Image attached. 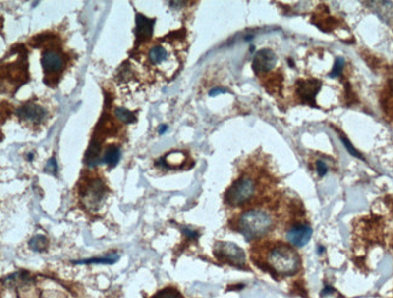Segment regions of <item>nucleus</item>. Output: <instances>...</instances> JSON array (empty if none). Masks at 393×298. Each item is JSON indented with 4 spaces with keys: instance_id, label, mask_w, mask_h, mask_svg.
<instances>
[{
    "instance_id": "obj_7",
    "label": "nucleus",
    "mask_w": 393,
    "mask_h": 298,
    "mask_svg": "<svg viewBox=\"0 0 393 298\" xmlns=\"http://www.w3.org/2000/svg\"><path fill=\"white\" fill-rule=\"evenodd\" d=\"M17 116L21 121L28 125L43 124L46 117V110L37 103L28 102L21 105L17 110Z\"/></svg>"
},
{
    "instance_id": "obj_3",
    "label": "nucleus",
    "mask_w": 393,
    "mask_h": 298,
    "mask_svg": "<svg viewBox=\"0 0 393 298\" xmlns=\"http://www.w3.org/2000/svg\"><path fill=\"white\" fill-rule=\"evenodd\" d=\"M257 193V181L249 175H243L230 186L225 193V203L231 207L243 206Z\"/></svg>"
},
{
    "instance_id": "obj_15",
    "label": "nucleus",
    "mask_w": 393,
    "mask_h": 298,
    "mask_svg": "<svg viewBox=\"0 0 393 298\" xmlns=\"http://www.w3.org/2000/svg\"><path fill=\"white\" fill-rule=\"evenodd\" d=\"M119 259V255H112L108 257H103V258H90V259H84V261H78L75 262L76 264H87V263H103V264H112L114 262H116Z\"/></svg>"
},
{
    "instance_id": "obj_8",
    "label": "nucleus",
    "mask_w": 393,
    "mask_h": 298,
    "mask_svg": "<svg viewBox=\"0 0 393 298\" xmlns=\"http://www.w3.org/2000/svg\"><path fill=\"white\" fill-rule=\"evenodd\" d=\"M277 64V57L275 54V52L270 50V48H263V50L258 51L255 53L254 58H253L252 67L255 74L260 75V74H266L271 72Z\"/></svg>"
},
{
    "instance_id": "obj_19",
    "label": "nucleus",
    "mask_w": 393,
    "mask_h": 298,
    "mask_svg": "<svg viewBox=\"0 0 393 298\" xmlns=\"http://www.w3.org/2000/svg\"><path fill=\"white\" fill-rule=\"evenodd\" d=\"M341 141H342V143H343V145H345V147H346V149H347V150H348V152H350V154H351V155H353V156H354V157H358V158H363V157H362V156H361V155H359V154H358V151H357V150H356V149H354V147L352 146V145H351V143H350V141H348V140H347V139H346V138H343V136H341Z\"/></svg>"
},
{
    "instance_id": "obj_22",
    "label": "nucleus",
    "mask_w": 393,
    "mask_h": 298,
    "mask_svg": "<svg viewBox=\"0 0 393 298\" xmlns=\"http://www.w3.org/2000/svg\"><path fill=\"white\" fill-rule=\"evenodd\" d=\"M166 129H167V127H162V128H161V129H160V134H162V133H164V132H165V130H166Z\"/></svg>"
},
{
    "instance_id": "obj_4",
    "label": "nucleus",
    "mask_w": 393,
    "mask_h": 298,
    "mask_svg": "<svg viewBox=\"0 0 393 298\" xmlns=\"http://www.w3.org/2000/svg\"><path fill=\"white\" fill-rule=\"evenodd\" d=\"M147 58L151 67L159 70L162 69V72H166V70L172 72V69L177 67V62H175L172 48L165 43H156V45L151 46L148 50Z\"/></svg>"
},
{
    "instance_id": "obj_13",
    "label": "nucleus",
    "mask_w": 393,
    "mask_h": 298,
    "mask_svg": "<svg viewBox=\"0 0 393 298\" xmlns=\"http://www.w3.org/2000/svg\"><path fill=\"white\" fill-rule=\"evenodd\" d=\"M120 158H121L120 147L112 145V146H109L108 149L104 151L103 157H102V162L106 163V165L109 167H115L117 163H119Z\"/></svg>"
},
{
    "instance_id": "obj_6",
    "label": "nucleus",
    "mask_w": 393,
    "mask_h": 298,
    "mask_svg": "<svg viewBox=\"0 0 393 298\" xmlns=\"http://www.w3.org/2000/svg\"><path fill=\"white\" fill-rule=\"evenodd\" d=\"M106 185L101 179H93L87 184H84L80 195L85 208L96 210L106 198Z\"/></svg>"
},
{
    "instance_id": "obj_21",
    "label": "nucleus",
    "mask_w": 393,
    "mask_h": 298,
    "mask_svg": "<svg viewBox=\"0 0 393 298\" xmlns=\"http://www.w3.org/2000/svg\"><path fill=\"white\" fill-rule=\"evenodd\" d=\"M327 170H328V168H327L326 163H323L322 161H318V162H317V171L320 173L321 176H323V175L327 173Z\"/></svg>"
},
{
    "instance_id": "obj_20",
    "label": "nucleus",
    "mask_w": 393,
    "mask_h": 298,
    "mask_svg": "<svg viewBox=\"0 0 393 298\" xmlns=\"http://www.w3.org/2000/svg\"><path fill=\"white\" fill-rule=\"evenodd\" d=\"M45 169H46V171H49V173H51V174L56 173V171H57V165H56V160H55L54 157L50 158V160L48 161Z\"/></svg>"
},
{
    "instance_id": "obj_10",
    "label": "nucleus",
    "mask_w": 393,
    "mask_h": 298,
    "mask_svg": "<svg viewBox=\"0 0 393 298\" xmlns=\"http://www.w3.org/2000/svg\"><path fill=\"white\" fill-rule=\"evenodd\" d=\"M312 237V229L311 227L307 225H294L290 227L287 231L285 238H287L288 243L293 247L301 248L304 245H306L309 243V240Z\"/></svg>"
},
{
    "instance_id": "obj_5",
    "label": "nucleus",
    "mask_w": 393,
    "mask_h": 298,
    "mask_svg": "<svg viewBox=\"0 0 393 298\" xmlns=\"http://www.w3.org/2000/svg\"><path fill=\"white\" fill-rule=\"evenodd\" d=\"M214 255L219 261L229 263L231 266L244 268L246 267V255L240 247L233 243L218 242L214 247Z\"/></svg>"
},
{
    "instance_id": "obj_14",
    "label": "nucleus",
    "mask_w": 393,
    "mask_h": 298,
    "mask_svg": "<svg viewBox=\"0 0 393 298\" xmlns=\"http://www.w3.org/2000/svg\"><path fill=\"white\" fill-rule=\"evenodd\" d=\"M114 115L120 120L121 122H122V124L130 125L136 122V116L125 108H116L114 110Z\"/></svg>"
},
{
    "instance_id": "obj_17",
    "label": "nucleus",
    "mask_w": 393,
    "mask_h": 298,
    "mask_svg": "<svg viewBox=\"0 0 393 298\" xmlns=\"http://www.w3.org/2000/svg\"><path fill=\"white\" fill-rule=\"evenodd\" d=\"M154 298H181V296H180L179 292H178L175 289L167 288V289L161 290V291H159L158 294L154 296Z\"/></svg>"
},
{
    "instance_id": "obj_18",
    "label": "nucleus",
    "mask_w": 393,
    "mask_h": 298,
    "mask_svg": "<svg viewBox=\"0 0 393 298\" xmlns=\"http://www.w3.org/2000/svg\"><path fill=\"white\" fill-rule=\"evenodd\" d=\"M343 64H345V61H343V58H341V57H339V58L337 59V62H335L334 68H333V70L331 73L332 78H337V76H339L340 74H341Z\"/></svg>"
},
{
    "instance_id": "obj_12",
    "label": "nucleus",
    "mask_w": 393,
    "mask_h": 298,
    "mask_svg": "<svg viewBox=\"0 0 393 298\" xmlns=\"http://www.w3.org/2000/svg\"><path fill=\"white\" fill-rule=\"evenodd\" d=\"M155 20L145 17L143 15H137L136 18V38L137 42H147L153 35V27Z\"/></svg>"
},
{
    "instance_id": "obj_1",
    "label": "nucleus",
    "mask_w": 393,
    "mask_h": 298,
    "mask_svg": "<svg viewBox=\"0 0 393 298\" xmlns=\"http://www.w3.org/2000/svg\"><path fill=\"white\" fill-rule=\"evenodd\" d=\"M265 268L272 274L288 277L295 274L300 268V256L296 250L285 243H275L265 254Z\"/></svg>"
},
{
    "instance_id": "obj_9",
    "label": "nucleus",
    "mask_w": 393,
    "mask_h": 298,
    "mask_svg": "<svg viewBox=\"0 0 393 298\" xmlns=\"http://www.w3.org/2000/svg\"><path fill=\"white\" fill-rule=\"evenodd\" d=\"M41 67L46 75H55L62 72L64 67L63 56L54 50H46L41 54Z\"/></svg>"
},
{
    "instance_id": "obj_2",
    "label": "nucleus",
    "mask_w": 393,
    "mask_h": 298,
    "mask_svg": "<svg viewBox=\"0 0 393 298\" xmlns=\"http://www.w3.org/2000/svg\"><path fill=\"white\" fill-rule=\"evenodd\" d=\"M275 218L271 212L254 208L243 212L237 220V231L247 240H254L272 231Z\"/></svg>"
},
{
    "instance_id": "obj_11",
    "label": "nucleus",
    "mask_w": 393,
    "mask_h": 298,
    "mask_svg": "<svg viewBox=\"0 0 393 298\" xmlns=\"http://www.w3.org/2000/svg\"><path fill=\"white\" fill-rule=\"evenodd\" d=\"M320 81L317 80H301L298 84V94L302 102L315 104V98L320 91Z\"/></svg>"
},
{
    "instance_id": "obj_16",
    "label": "nucleus",
    "mask_w": 393,
    "mask_h": 298,
    "mask_svg": "<svg viewBox=\"0 0 393 298\" xmlns=\"http://www.w3.org/2000/svg\"><path fill=\"white\" fill-rule=\"evenodd\" d=\"M46 245H48V239L44 236H35L29 243L30 249H33L34 251L45 250Z\"/></svg>"
}]
</instances>
